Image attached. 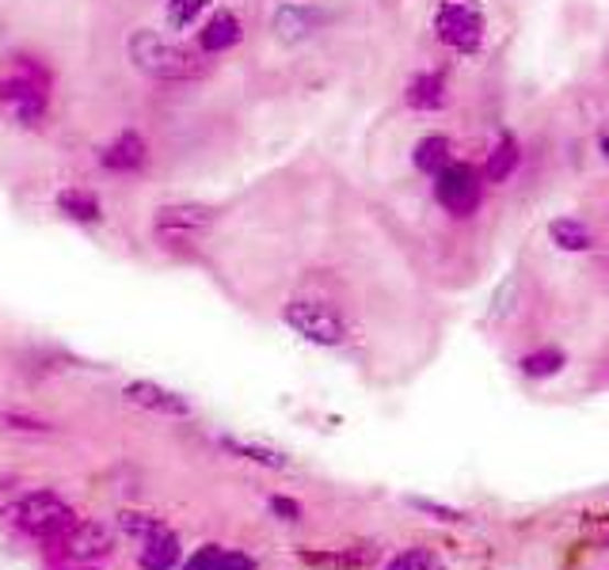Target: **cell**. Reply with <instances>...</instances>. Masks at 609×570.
<instances>
[{
  "instance_id": "1",
  "label": "cell",
  "mask_w": 609,
  "mask_h": 570,
  "mask_svg": "<svg viewBox=\"0 0 609 570\" xmlns=\"http://www.w3.org/2000/svg\"><path fill=\"white\" fill-rule=\"evenodd\" d=\"M126 54L145 77L153 80H168V85H191V80H202L210 72V62H206L202 49H187L171 38L156 35L150 27H137L126 43Z\"/></svg>"
},
{
  "instance_id": "2",
  "label": "cell",
  "mask_w": 609,
  "mask_h": 570,
  "mask_svg": "<svg viewBox=\"0 0 609 570\" xmlns=\"http://www.w3.org/2000/svg\"><path fill=\"white\" fill-rule=\"evenodd\" d=\"M434 38L454 54H480L488 38V20L476 0H439L434 8Z\"/></svg>"
},
{
  "instance_id": "3",
  "label": "cell",
  "mask_w": 609,
  "mask_h": 570,
  "mask_svg": "<svg viewBox=\"0 0 609 570\" xmlns=\"http://www.w3.org/2000/svg\"><path fill=\"white\" fill-rule=\"evenodd\" d=\"M283 320L312 346H343L351 338V324L343 312L317 297H294L283 309Z\"/></svg>"
},
{
  "instance_id": "4",
  "label": "cell",
  "mask_w": 609,
  "mask_h": 570,
  "mask_svg": "<svg viewBox=\"0 0 609 570\" xmlns=\"http://www.w3.org/2000/svg\"><path fill=\"white\" fill-rule=\"evenodd\" d=\"M484 171H476L473 164H446V168L434 176V198L439 205L450 213V217L465 221V217H476V210L484 205Z\"/></svg>"
},
{
  "instance_id": "5",
  "label": "cell",
  "mask_w": 609,
  "mask_h": 570,
  "mask_svg": "<svg viewBox=\"0 0 609 570\" xmlns=\"http://www.w3.org/2000/svg\"><path fill=\"white\" fill-rule=\"evenodd\" d=\"M15 517H20L23 533L43 536V540L69 536L73 528H77V514H73V510L51 491H38V494H31V499H23V506L15 510Z\"/></svg>"
},
{
  "instance_id": "6",
  "label": "cell",
  "mask_w": 609,
  "mask_h": 570,
  "mask_svg": "<svg viewBox=\"0 0 609 570\" xmlns=\"http://www.w3.org/2000/svg\"><path fill=\"white\" fill-rule=\"evenodd\" d=\"M218 221V210L206 202H171L160 205L153 217V228L160 239H171V244H187V239L202 236L206 228Z\"/></svg>"
},
{
  "instance_id": "7",
  "label": "cell",
  "mask_w": 609,
  "mask_h": 570,
  "mask_svg": "<svg viewBox=\"0 0 609 570\" xmlns=\"http://www.w3.org/2000/svg\"><path fill=\"white\" fill-rule=\"evenodd\" d=\"M0 103L12 107L15 119H20L23 126H38V122L46 119V103H51V85L23 77V72H15V77L0 80Z\"/></svg>"
},
{
  "instance_id": "8",
  "label": "cell",
  "mask_w": 609,
  "mask_h": 570,
  "mask_svg": "<svg viewBox=\"0 0 609 570\" xmlns=\"http://www.w3.org/2000/svg\"><path fill=\"white\" fill-rule=\"evenodd\" d=\"M328 23V15L320 8H304V4H283L275 15H270V31H275L278 43H304L312 38L320 27Z\"/></svg>"
},
{
  "instance_id": "9",
  "label": "cell",
  "mask_w": 609,
  "mask_h": 570,
  "mask_svg": "<svg viewBox=\"0 0 609 570\" xmlns=\"http://www.w3.org/2000/svg\"><path fill=\"white\" fill-rule=\"evenodd\" d=\"M100 164L107 171H114V176H134V171H142L145 164H150V145H145V137L134 134V130H122V134L100 153Z\"/></svg>"
},
{
  "instance_id": "10",
  "label": "cell",
  "mask_w": 609,
  "mask_h": 570,
  "mask_svg": "<svg viewBox=\"0 0 609 570\" xmlns=\"http://www.w3.org/2000/svg\"><path fill=\"white\" fill-rule=\"evenodd\" d=\"M126 400L134 407H145V411H156V415H171V418H187L191 415V403L184 400L179 392L164 384H153V380H134L126 384Z\"/></svg>"
},
{
  "instance_id": "11",
  "label": "cell",
  "mask_w": 609,
  "mask_h": 570,
  "mask_svg": "<svg viewBox=\"0 0 609 570\" xmlns=\"http://www.w3.org/2000/svg\"><path fill=\"white\" fill-rule=\"evenodd\" d=\"M244 38V23L236 12H229V8H221V12H213L210 20L202 23L199 31V49L206 57H218L225 54V49H233L236 43Z\"/></svg>"
},
{
  "instance_id": "12",
  "label": "cell",
  "mask_w": 609,
  "mask_h": 570,
  "mask_svg": "<svg viewBox=\"0 0 609 570\" xmlns=\"http://www.w3.org/2000/svg\"><path fill=\"white\" fill-rule=\"evenodd\" d=\"M450 103V85L442 72H416L405 88V107L408 111H419V114H434Z\"/></svg>"
},
{
  "instance_id": "13",
  "label": "cell",
  "mask_w": 609,
  "mask_h": 570,
  "mask_svg": "<svg viewBox=\"0 0 609 570\" xmlns=\"http://www.w3.org/2000/svg\"><path fill=\"white\" fill-rule=\"evenodd\" d=\"M111 528L100 522H77L69 536H65V551L73 559H100L111 551Z\"/></svg>"
},
{
  "instance_id": "14",
  "label": "cell",
  "mask_w": 609,
  "mask_h": 570,
  "mask_svg": "<svg viewBox=\"0 0 609 570\" xmlns=\"http://www.w3.org/2000/svg\"><path fill=\"white\" fill-rule=\"evenodd\" d=\"M301 563L320 570H369L377 563V548H335V551H301Z\"/></svg>"
},
{
  "instance_id": "15",
  "label": "cell",
  "mask_w": 609,
  "mask_h": 570,
  "mask_svg": "<svg viewBox=\"0 0 609 570\" xmlns=\"http://www.w3.org/2000/svg\"><path fill=\"white\" fill-rule=\"evenodd\" d=\"M518 164H522V148H518V137L514 134H503L496 145H491L488 160H484V179L496 187H503L514 179Z\"/></svg>"
},
{
  "instance_id": "16",
  "label": "cell",
  "mask_w": 609,
  "mask_h": 570,
  "mask_svg": "<svg viewBox=\"0 0 609 570\" xmlns=\"http://www.w3.org/2000/svg\"><path fill=\"white\" fill-rule=\"evenodd\" d=\"M411 164H416V171H423V176L434 179L446 164H454V142H450L446 134L419 137L416 148H411Z\"/></svg>"
},
{
  "instance_id": "17",
  "label": "cell",
  "mask_w": 609,
  "mask_h": 570,
  "mask_svg": "<svg viewBox=\"0 0 609 570\" xmlns=\"http://www.w3.org/2000/svg\"><path fill=\"white\" fill-rule=\"evenodd\" d=\"M57 210H62V217L77 221V225H100L103 221L100 198L85 187H65L62 194H57Z\"/></svg>"
},
{
  "instance_id": "18",
  "label": "cell",
  "mask_w": 609,
  "mask_h": 570,
  "mask_svg": "<svg viewBox=\"0 0 609 570\" xmlns=\"http://www.w3.org/2000/svg\"><path fill=\"white\" fill-rule=\"evenodd\" d=\"M184 570H255V559L244 556V551L221 548V544H202L184 563Z\"/></svg>"
},
{
  "instance_id": "19",
  "label": "cell",
  "mask_w": 609,
  "mask_h": 570,
  "mask_svg": "<svg viewBox=\"0 0 609 570\" xmlns=\"http://www.w3.org/2000/svg\"><path fill=\"white\" fill-rule=\"evenodd\" d=\"M549 239H553L560 252L579 255L595 247V228L579 217H556V221H549Z\"/></svg>"
},
{
  "instance_id": "20",
  "label": "cell",
  "mask_w": 609,
  "mask_h": 570,
  "mask_svg": "<svg viewBox=\"0 0 609 570\" xmlns=\"http://www.w3.org/2000/svg\"><path fill=\"white\" fill-rule=\"evenodd\" d=\"M564 366H567V354L560 350V346H538V350L518 358V369H522V377H530V380H549Z\"/></svg>"
},
{
  "instance_id": "21",
  "label": "cell",
  "mask_w": 609,
  "mask_h": 570,
  "mask_svg": "<svg viewBox=\"0 0 609 570\" xmlns=\"http://www.w3.org/2000/svg\"><path fill=\"white\" fill-rule=\"evenodd\" d=\"M142 570H171L179 563V540L168 533V528H160L156 536H150L145 540V548H142Z\"/></svg>"
},
{
  "instance_id": "22",
  "label": "cell",
  "mask_w": 609,
  "mask_h": 570,
  "mask_svg": "<svg viewBox=\"0 0 609 570\" xmlns=\"http://www.w3.org/2000/svg\"><path fill=\"white\" fill-rule=\"evenodd\" d=\"M221 449H229L241 460H252V465H259V468H270V472L290 465L278 449H267V445H255V442H241V437H221Z\"/></svg>"
},
{
  "instance_id": "23",
  "label": "cell",
  "mask_w": 609,
  "mask_h": 570,
  "mask_svg": "<svg viewBox=\"0 0 609 570\" xmlns=\"http://www.w3.org/2000/svg\"><path fill=\"white\" fill-rule=\"evenodd\" d=\"M210 4H213V0H168V4H164V12H168L171 27L187 31V27H195V23H199L206 12H210Z\"/></svg>"
},
{
  "instance_id": "24",
  "label": "cell",
  "mask_w": 609,
  "mask_h": 570,
  "mask_svg": "<svg viewBox=\"0 0 609 570\" xmlns=\"http://www.w3.org/2000/svg\"><path fill=\"white\" fill-rule=\"evenodd\" d=\"M119 525H122V533H130V536H142V540H150V536H156L164 528L160 517H153V514H134V510H126V514H119Z\"/></svg>"
},
{
  "instance_id": "25",
  "label": "cell",
  "mask_w": 609,
  "mask_h": 570,
  "mask_svg": "<svg viewBox=\"0 0 609 570\" xmlns=\"http://www.w3.org/2000/svg\"><path fill=\"white\" fill-rule=\"evenodd\" d=\"M385 570H442V563L434 559V551H427V548H408V551H400L397 559H392Z\"/></svg>"
},
{
  "instance_id": "26",
  "label": "cell",
  "mask_w": 609,
  "mask_h": 570,
  "mask_svg": "<svg viewBox=\"0 0 609 570\" xmlns=\"http://www.w3.org/2000/svg\"><path fill=\"white\" fill-rule=\"evenodd\" d=\"M270 514L283 517V522H301V506L294 499H286V494H275V499H270Z\"/></svg>"
},
{
  "instance_id": "27",
  "label": "cell",
  "mask_w": 609,
  "mask_h": 570,
  "mask_svg": "<svg viewBox=\"0 0 609 570\" xmlns=\"http://www.w3.org/2000/svg\"><path fill=\"white\" fill-rule=\"evenodd\" d=\"M411 506H416V510H423V514H431V517H439V522H461V514H457V510H450V506H439V502H427V499H411Z\"/></svg>"
},
{
  "instance_id": "28",
  "label": "cell",
  "mask_w": 609,
  "mask_h": 570,
  "mask_svg": "<svg viewBox=\"0 0 609 570\" xmlns=\"http://www.w3.org/2000/svg\"><path fill=\"white\" fill-rule=\"evenodd\" d=\"M0 423H4L8 429H23V434H27V429H35V434H46V423H38V418H27V415H4L0 418Z\"/></svg>"
},
{
  "instance_id": "29",
  "label": "cell",
  "mask_w": 609,
  "mask_h": 570,
  "mask_svg": "<svg viewBox=\"0 0 609 570\" xmlns=\"http://www.w3.org/2000/svg\"><path fill=\"white\" fill-rule=\"evenodd\" d=\"M598 153H602L606 160H609V122H606L602 130H598Z\"/></svg>"
},
{
  "instance_id": "30",
  "label": "cell",
  "mask_w": 609,
  "mask_h": 570,
  "mask_svg": "<svg viewBox=\"0 0 609 570\" xmlns=\"http://www.w3.org/2000/svg\"><path fill=\"white\" fill-rule=\"evenodd\" d=\"M606 548H609V536H606Z\"/></svg>"
}]
</instances>
